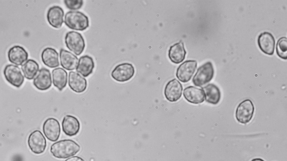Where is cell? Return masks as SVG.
<instances>
[{"label":"cell","instance_id":"obj_7","mask_svg":"<svg viewBox=\"0 0 287 161\" xmlns=\"http://www.w3.org/2000/svg\"><path fill=\"white\" fill-rule=\"evenodd\" d=\"M28 144L30 151L36 154L44 153L47 147L46 139L44 134L38 130L30 134Z\"/></svg>","mask_w":287,"mask_h":161},{"label":"cell","instance_id":"obj_15","mask_svg":"<svg viewBox=\"0 0 287 161\" xmlns=\"http://www.w3.org/2000/svg\"><path fill=\"white\" fill-rule=\"evenodd\" d=\"M64 11L58 6H54L48 10L47 19L48 22L56 29L60 28L63 23Z\"/></svg>","mask_w":287,"mask_h":161},{"label":"cell","instance_id":"obj_16","mask_svg":"<svg viewBox=\"0 0 287 161\" xmlns=\"http://www.w3.org/2000/svg\"><path fill=\"white\" fill-rule=\"evenodd\" d=\"M63 133L68 137L77 136L81 128V124L77 117L71 115H66L63 117L62 122Z\"/></svg>","mask_w":287,"mask_h":161},{"label":"cell","instance_id":"obj_27","mask_svg":"<svg viewBox=\"0 0 287 161\" xmlns=\"http://www.w3.org/2000/svg\"><path fill=\"white\" fill-rule=\"evenodd\" d=\"M64 3L67 9L77 10L82 8L84 2L82 0H65Z\"/></svg>","mask_w":287,"mask_h":161},{"label":"cell","instance_id":"obj_11","mask_svg":"<svg viewBox=\"0 0 287 161\" xmlns=\"http://www.w3.org/2000/svg\"><path fill=\"white\" fill-rule=\"evenodd\" d=\"M183 87L182 84L176 79L170 80L164 89V95L169 102L174 103L182 98Z\"/></svg>","mask_w":287,"mask_h":161},{"label":"cell","instance_id":"obj_25","mask_svg":"<svg viewBox=\"0 0 287 161\" xmlns=\"http://www.w3.org/2000/svg\"><path fill=\"white\" fill-rule=\"evenodd\" d=\"M22 69L25 78L32 80L39 72L40 66L35 61L29 59L23 64Z\"/></svg>","mask_w":287,"mask_h":161},{"label":"cell","instance_id":"obj_12","mask_svg":"<svg viewBox=\"0 0 287 161\" xmlns=\"http://www.w3.org/2000/svg\"><path fill=\"white\" fill-rule=\"evenodd\" d=\"M258 43L260 49L265 54H274L275 41L274 36L269 32L265 31L260 34L258 37Z\"/></svg>","mask_w":287,"mask_h":161},{"label":"cell","instance_id":"obj_19","mask_svg":"<svg viewBox=\"0 0 287 161\" xmlns=\"http://www.w3.org/2000/svg\"><path fill=\"white\" fill-rule=\"evenodd\" d=\"M42 62L47 67L55 68L60 66L58 53L54 48L47 47L42 52Z\"/></svg>","mask_w":287,"mask_h":161},{"label":"cell","instance_id":"obj_6","mask_svg":"<svg viewBox=\"0 0 287 161\" xmlns=\"http://www.w3.org/2000/svg\"><path fill=\"white\" fill-rule=\"evenodd\" d=\"M255 107L250 100L242 102L237 107L236 112L237 120L243 124H246L253 119Z\"/></svg>","mask_w":287,"mask_h":161},{"label":"cell","instance_id":"obj_2","mask_svg":"<svg viewBox=\"0 0 287 161\" xmlns=\"http://www.w3.org/2000/svg\"><path fill=\"white\" fill-rule=\"evenodd\" d=\"M64 23L68 28L78 31L86 30L89 26L87 16L77 11L68 12L65 15Z\"/></svg>","mask_w":287,"mask_h":161},{"label":"cell","instance_id":"obj_5","mask_svg":"<svg viewBox=\"0 0 287 161\" xmlns=\"http://www.w3.org/2000/svg\"><path fill=\"white\" fill-rule=\"evenodd\" d=\"M135 74V69L132 64L122 63L117 66L111 73V77L118 82L129 81Z\"/></svg>","mask_w":287,"mask_h":161},{"label":"cell","instance_id":"obj_26","mask_svg":"<svg viewBox=\"0 0 287 161\" xmlns=\"http://www.w3.org/2000/svg\"><path fill=\"white\" fill-rule=\"evenodd\" d=\"M276 53L278 56L286 60L287 57V39L286 37H281L276 45Z\"/></svg>","mask_w":287,"mask_h":161},{"label":"cell","instance_id":"obj_21","mask_svg":"<svg viewBox=\"0 0 287 161\" xmlns=\"http://www.w3.org/2000/svg\"><path fill=\"white\" fill-rule=\"evenodd\" d=\"M61 66L67 71H74L77 67L78 58L73 53L64 49H61L60 52Z\"/></svg>","mask_w":287,"mask_h":161},{"label":"cell","instance_id":"obj_18","mask_svg":"<svg viewBox=\"0 0 287 161\" xmlns=\"http://www.w3.org/2000/svg\"><path fill=\"white\" fill-rule=\"evenodd\" d=\"M184 95L189 103L193 104L203 103L205 100L203 90L193 86L186 88L184 91Z\"/></svg>","mask_w":287,"mask_h":161},{"label":"cell","instance_id":"obj_14","mask_svg":"<svg viewBox=\"0 0 287 161\" xmlns=\"http://www.w3.org/2000/svg\"><path fill=\"white\" fill-rule=\"evenodd\" d=\"M33 85L40 90L49 89L52 85V78L49 70L45 68H42L34 79Z\"/></svg>","mask_w":287,"mask_h":161},{"label":"cell","instance_id":"obj_24","mask_svg":"<svg viewBox=\"0 0 287 161\" xmlns=\"http://www.w3.org/2000/svg\"><path fill=\"white\" fill-rule=\"evenodd\" d=\"M52 80L55 87L61 91L66 87L67 73L64 69L58 68L52 71Z\"/></svg>","mask_w":287,"mask_h":161},{"label":"cell","instance_id":"obj_8","mask_svg":"<svg viewBox=\"0 0 287 161\" xmlns=\"http://www.w3.org/2000/svg\"><path fill=\"white\" fill-rule=\"evenodd\" d=\"M4 74L7 81L17 88L22 87L24 82V77L22 71L18 66L8 65L5 67Z\"/></svg>","mask_w":287,"mask_h":161},{"label":"cell","instance_id":"obj_3","mask_svg":"<svg viewBox=\"0 0 287 161\" xmlns=\"http://www.w3.org/2000/svg\"><path fill=\"white\" fill-rule=\"evenodd\" d=\"M65 42L68 49L77 56L81 55L86 47L82 35L75 31L67 32L65 36Z\"/></svg>","mask_w":287,"mask_h":161},{"label":"cell","instance_id":"obj_13","mask_svg":"<svg viewBox=\"0 0 287 161\" xmlns=\"http://www.w3.org/2000/svg\"><path fill=\"white\" fill-rule=\"evenodd\" d=\"M28 53L24 48L20 46H14L8 51V58L10 62L16 66H23L28 60Z\"/></svg>","mask_w":287,"mask_h":161},{"label":"cell","instance_id":"obj_10","mask_svg":"<svg viewBox=\"0 0 287 161\" xmlns=\"http://www.w3.org/2000/svg\"><path fill=\"white\" fill-rule=\"evenodd\" d=\"M196 68H197V61L195 60L186 61L178 68L176 77L180 81L187 83L192 78Z\"/></svg>","mask_w":287,"mask_h":161},{"label":"cell","instance_id":"obj_20","mask_svg":"<svg viewBox=\"0 0 287 161\" xmlns=\"http://www.w3.org/2000/svg\"><path fill=\"white\" fill-rule=\"evenodd\" d=\"M95 64L92 57L85 55L79 58L76 68L78 73L81 74L83 77H88L92 74Z\"/></svg>","mask_w":287,"mask_h":161},{"label":"cell","instance_id":"obj_29","mask_svg":"<svg viewBox=\"0 0 287 161\" xmlns=\"http://www.w3.org/2000/svg\"><path fill=\"white\" fill-rule=\"evenodd\" d=\"M252 161H265L261 158H255L253 159Z\"/></svg>","mask_w":287,"mask_h":161},{"label":"cell","instance_id":"obj_17","mask_svg":"<svg viewBox=\"0 0 287 161\" xmlns=\"http://www.w3.org/2000/svg\"><path fill=\"white\" fill-rule=\"evenodd\" d=\"M68 81L69 87L74 92L81 93L87 89V80L77 72H70L69 73Z\"/></svg>","mask_w":287,"mask_h":161},{"label":"cell","instance_id":"obj_22","mask_svg":"<svg viewBox=\"0 0 287 161\" xmlns=\"http://www.w3.org/2000/svg\"><path fill=\"white\" fill-rule=\"evenodd\" d=\"M187 52L185 49L183 42L181 41L170 47L168 52V56L174 63H180L182 62L185 58Z\"/></svg>","mask_w":287,"mask_h":161},{"label":"cell","instance_id":"obj_1","mask_svg":"<svg viewBox=\"0 0 287 161\" xmlns=\"http://www.w3.org/2000/svg\"><path fill=\"white\" fill-rule=\"evenodd\" d=\"M80 150L81 147L75 141L66 139L53 144L50 151L56 158L66 159L74 156Z\"/></svg>","mask_w":287,"mask_h":161},{"label":"cell","instance_id":"obj_9","mask_svg":"<svg viewBox=\"0 0 287 161\" xmlns=\"http://www.w3.org/2000/svg\"><path fill=\"white\" fill-rule=\"evenodd\" d=\"M43 131L47 139L52 142H56L61 134L60 122L54 118H49L44 123Z\"/></svg>","mask_w":287,"mask_h":161},{"label":"cell","instance_id":"obj_4","mask_svg":"<svg viewBox=\"0 0 287 161\" xmlns=\"http://www.w3.org/2000/svg\"><path fill=\"white\" fill-rule=\"evenodd\" d=\"M214 70L211 62H207L198 69L193 79L194 84L197 87L208 83L214 77Z\"/></svg>","mask_w":287,"mask_h":161},{"label":"cell","instance_id":"obj_23","mask_svg":"<svg viewBox=\"0 0 287 161\" xmlns=\"http://www.w3.org/2000/svg\"><path fill=\"white\" fill-rule=\"evenodd\" d=\"M205 100L207 103L217 105L220 103L221 98L220 89L217 85L213 84H209L203 88Z\"/></svg>","mask_w":287,"mask_h":161},{"label":"cell","instance_id":"obj_28","mask_svg":"<svg viewBox=\"0 0 287 161\" xmlns=\"http://www.w3.org/2000/svg\"><path fill=\"white\" fill-rule=\"evenodd\" d=\"M65 161H85V160L81 157H79L78 156H74L68 158Z\"/></svg>","mask_w":287,"mask_h":161}]
</instances>
